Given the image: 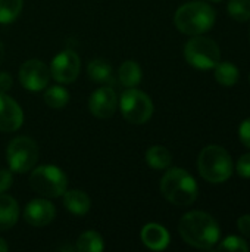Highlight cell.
<instances>
[{"label":"cell","mask_w":250,"mask_h":252,"mask_svg":"<svg viewBox=\"0 0 250 252\" xmlns=\"http://www.w3.org/2000/svg\"><path fill=\"white\" fill-rule=\"evenodd\" d=\"M178 232L186 244L199 250H211L218 244L221 236L217 220L205 211L184 214L180 220Z\"/></svg>","instance_id":"obj_1"},{"label":"cell","mask_w":250,"mask_h":252,"mask_svg":"<svg viewBox=\"0 0 250 252\" xmlns=\"http://www.w3.org/2000/svg\"><path fill=\"white\" fill-rule=\"evenodd\" d=\"M215 18L217 15L211 4L202 0H193L177 9L174 22L183 34L200 35L214 27Z\"/></svg>","instance_id":"obj_2"},{"label":"cell","mask_w":250,"mask_h":252,"mask_svg":"<svg viewBox=\"0 0 250 252\" xmlns=\"http://www.w3.org/2000/svg\"><path fill=\"white\" fill-rule=\"evenodd\" d=\"M161 192L172 205L183 208L197 199L199 188L190 173L183 168H171L161 180Z\"/></svg>","instance_id":"obj_3"},{"label":"cell","mask_w":250,"mask_h":252,"mask_svg":"<svg viewBox=\"0 0 250 252\" xmlns=\"http://www.w3.org/2000/svg\"><path fill=\"white\" fill-rule=\"evenodd\" d=\"M197 167L200 176L209 183H224L233 174V159L220 145H209L202 149Z\"/></svg>","instance_id":"obj_4"},{"label":"cell","mask_w":250,"mask_h":252,"mask_svg":"<svg viewBox=\"0 0 250 252\" xmlns=\"http://www.w3.org/2000/svg\"><path fill=\"white\" fill-rule=\"evenodd\" d=\"M29 185L43 198H59L68 189V179L56 165H40L32 168Z\"/></svg>","instance_id":"obj_5"},{"label":"cell","mask_w":250,"mask_h":252,"mask_svg":"<svg viewBox=\"0 0 250 252\" xmlns=\"http://www.w3.org/2000/svg\"><path fill=\"white\" fill-rule=\"evenodd\" d=\"M186 61L197 69H212L221 61L220 46L202 35H194L184 46Z\"/></svg>","instance_id":"obj_6"},{"label":"cell","mask_w":250,"mask_h":252,"mask_svg":"<svg viewBox=\"0 0 250 252\" xmlns=\"http://www.w3.org/2000/svg\"><path fill=\"white\" fill-rule=\"evenodd\" d=\"M7 162L13 173H28L38 161V146L31 137L19 136L10 140L7 146Z\"/></svg>","instance_id":"obj_7"},{"label":"cell","mask_w":250,"mask_h":252,"mask_svg":"<svg viewBox=\"0 0 250 252\" xmlns=\"http://www.w3.org/2000/svg\"><path fill=\"white\" fill-rule=\"evenodd\" d=\"M119 108L124 118L136 126L147 123L153 115V102L152 99L137 89H128L122 93L119 99Z\"/></svg>","instance_id":"obj_8"},{"label":"cell","mask_w":250,"mask_h":252,"mask_svg":"<svg viewBox=\"0 0 250 252\" xmlns=\"http://www.w3.org/2000/svg\"><path fill=\"white\" fill-rule=\"evenodd\" d=\"M81 71L80 56L74 50H63L57 53L50 65V75L62 84H69L77 80Z\"/></svg>","instance_id":"obj_9"},{"label":"cell","mask_w":250,"mask_h":252,"mask_svg":"<svg viewBox=\"0 0 250 252\" xmlns=\"http://www.w3.org/2000/svg\"><path fill=\"white\" fill-rule=\"evenodd\" d=\"M50 80L49 66L40 59H29L19 68V81L24 89L29 92L44 90Z\"/></svg>","instance_id":"obj_10"},{"label":"cell","mask_w":250,"mask_h":252,"mask_svg":"<svg viewBox=\"0 0 250 252\" xmlns=\"http://www.w3.org/2000/svg\"><path fill=\"white\" fill-rule=\"evenodd\" d=\"M118 108V94L111 86H103L94 90L88 100V109L96 118H109Z\"/></svg>","instance_id":"obj_11"},{"label":"cell","mask_w":250,"mask_h":252,"mask_svg":"<svg viewBox=\"0 0 250 252\" xmlns=\"http://www.w3.org/2000/svg\"><path fill=\"white\" fill-rule=\"evenodd\" d=\"M56 216L55 205L44 198L32 199L24 210V220L34 227H44L53 221Z\"/></svg>","instance_id":"obj_12"},{"label":"cell","mask_w":250,"mask_h":252,"mask_svg":"<svg viewBox=\"0 0 250 252\" xmlns=\"http://www.w3.org/2000/svg\"><path fill=\"white\" fill-rule=\"evenodd\" d=\"M24 114L16 100L0 92V131L12 133L21 128Z\"/></svg>","instance_id":"obj_13"},{"label":"cell","mask_w":250,"mask_h":252,"mask_svg":"<svg viewBox=\"0 0 250 252\" xmlns=\"http://www.w3.org/2000/svg\"><path fill=\"white\" fill-rule=\"evenodd\" d=\"M141 241L149 250L162 251L169 245V233L164 226L149 223L141 229Z\"/></svg>","instance_id":"obj_14"},{"label":"cell","mask_w":250,"mask_h":252,"mask_svg":"<svg viewBox=\"0 0 250 252\" xmlns=\"http://www.w3.org/2000/svg\"><path fill=\"white\" fill-rule=\"evenodd\" d=\"M19 217L18 202L4 193H0V232L10 230Z\"/></svg>","instance_id":"obj_15"},{"label":"cell","mask_w":250,"mask_h":252,"mask_svg":"<svg viewBox=\"0 0 250 252\" xmlns=\"http://www.w3.org/2000/svg\"><path fill=\"white\" fill-rule=\"evenodd\" d=\"M63 205L74 216H84L90 211L91 201L88 195L83 190L72 189L63 193Z\"/></svg>","instance_id":"obj_16"},{"label":"cell","mask_w":250,"mask_h":252,"mask_svg":"<svg viewBox=\"0 0 250 252\" xmlns=\"http://www.w3.org/2000/svg\"><path fill=\"white\" fill-rule=\"evenodd\" d=\"M87 74L96 83H103L108 86L113 83V71H112L111 63L106 59L97 58V59L90 61L87 66Z\"/></svg>","instance_id":"obj_17"},{"label":"cell","mask_w":250,"mask_h":252,"mask_svg":"<svg viewBox=\"0 0 250 252\" xmlns=\"http://www.w3.org/2000/svg\"><path fill=\"white\" fill-rule=\"evenodd\" d=\"M146 162L153 170H167L172 164V154L161 145H155L146 152Z\"/></svg>","instance_id":"obj_18"},{"label":"cell","mask_w":250,"mask_h":252,"mask_svg":"<svg viewBox=\"0 0 250 252\" xmlns=\"http://www.w3.org/2000/svg\"><path fill=\"white\" fill-rule=\"evenodd\" d=\"M118 75H119L121 84L128 87V89H131V87H136V86L140 84L143 72H141L140 65L136 61H125L119 66Z\"/></svg>","instance_id":"obj_19"},{"label":"cell","mask_w":250,"mask_h":252,"mask_svg":"<svg viewBox=\"0 0 250 252\" xmlns=\"http://www.w3.org/2000/svg\"><path fill=\"white\" fill-rule=\"evenodd\" d=\"M215 80L225 87H231L239 81V68L231 62L220 61L215 65Z\"/></svg>","instance_id":"obj_20"},{"label":"cell","mask_w":250,"mask_h":252,"mask_svg":"<svg viewBox=\"0 0 250 252\" xmlns=\"http://www.w3.org/2000/svg\"><path fill=\"white\" fill-rule=\"evenodd\" d=\"M44 103L52 109H60L69 102V92L62 86H52L44 90Z\"/></svg>","instance_id":"obj_21"},{"label":"cell","mask_w":250,"mask_h":252,"mask_svg":"<svg viewBox=\"0 0 250 252\" xmlns=\"http://www.w3.org/2000/svg\"><path fill=\"white\" fill-rule=\"evenodd\" d=\"M105 248L103 239L99 233L88 230L78 236L75 250L80 252H102Z\"/></svg>","instance_id":"obj_22"},{"label":"cell","mask_w":250,"mask_h":252,"mask_svg":"<svg viewBox=\"0 0 250 252\" xmlns=\"http://www.w3.org/2000/svg\"><path fill=\"white\" fill-rule=\"evenodd\" d=\"M24 0H0V24L13 22L22 12Z\"/></svg>","instance_id":"obj_23"},{"label":"cell","mask_w":250,"mask_h":252,"mask_svg":"<svg viewBox=\"0 0 250 252\" xmlns=\"http://www.w3.org/2000/svg\"><path fill=\"white\" fill-rule=\"evenodd\" d=\"M227 10L236 21L246 22L250 19V0H230Z\"/></svg>","instance_id":"obj_24"},{"label":"cell","mask_w":250,"mask_h":252,"mask_svg":"<svg viewBox=\"0 0 250 252\" xmlns=\"http://www.w3.org/2000/svg\"><path fill=\"white\" fill-rule=\"evenodd\" d=\"M220 251H236V252H248L250 250L249 245L246 244V241H243L239 236H228L225 238L220 245H218Z\"/></svg>","instance_id":"obj_25"},{"label":"cell","mask_w":250,"mask_h":252,"mask_svg":"<svg viewBox=\"0 0 250 252\" xmlns=\"http://www.w3.org/2000/svg\"><path fill=\"white\" fill-rule=\"evenodd\" d=\"M237 173L240 177L250 179V152L240 157V159L237 162Z\"/></svg>","instance_id":"obj_26"},{"label":"cell","mask_w":250,"mask_h":252,"mask_svg":"<svg viewBox=\"0 0 250 252\" xmlns=\"http://www.w3.org/2000/svg\"><path fill=\"white\" fill-rule=\"evenodd\" d=\"M13 183V176H12V170H0V193H4L6 190L10 189Z\"/></svg>","instance_id":"obj_27"},{"label":"cell","mask_w":250,"mask_h":252,"mask_svg":"<svg viewBox=\"0 0 250 252\" xmlns=\"http://www.w3.org/2000/svg\"><path fill=\"white\" fill-rule=\"evenodd\" d=\"M239 137H240V142L250 149V118L245 120L240 127H239Z\"/></svg>","instance_id":"obj_28"},{"label":"cell","mask_w":250,"mask_h":252,"mask_svg":"<svg viewBox=\"0 0 250 252\" xmlns=\"http://www.w3.org/2000/svg\"><path fill=\"white\" fill-rule=\"evenodd\" d=\"M237 227L240 230V233L243 236H246L248 239H250V214L242 216L237 221Z\"/></svg>","instance_id":"obj_29"},{"label":"cell","mask_w":250,"mask_h":252,"mask_svg":"<svg viewBox=\"0 0 250 252\" xmlns=\"http://www.w3.org/2000/svg\"><path fill=\"white\" fill-rule=\"evenodd\" d=\"M12 83H13V80H12L10 74L6 71H0V92L1 93L9 92L12 89Z\"/></svg>","instance_id":"obj_30"},{"label":"cell","mask_w":250,"mask_h":252,"mask_svg":"<svg viewBox=\"0 0 250 252\" xmlns=\"http://www.w3.org/2000/svg\"><path fill=\"white\" fill-rule=\"evenodd\" d=\"M7 250H9V247L6 244V241L3 238H0V252H6Z\"/></svg>","instance_id":"obj_31"},{"label":"cell","mask_w":250,"mask_h":252,"mask_svg":"<svg viewBox=\"0 0 250 252\" xmlns=\"http://www.w3.org/2000/svg\"><path fill=\"white\" fill-rule=\"evenodd\" d=\"M3 58H4V46H3V43L0 41V63L3 62Z\"/></svg>","instance_id":"obj_32"},{"label":"cell","mask_w":250,"mask_h":252,"mask_svg":"<svg viewBox=\"0 0 250 252\" xmlns=\"http://www.w3.org/2000/svg\"><path fill=\"white\" fill-rule=\"evenodd\" d=\"M59 250L60 251H74L75 248L72 245H65V247H59Z\"/></svg>","instance_id":"obj_33"},{"label":"cell","mask_w":250,"mask_h":252,"mask_svg":"<svg viewBox=\"0 0 250 252\" xmlns=\"http://www.w3.org/2000/svg\"><path fill=\"white\" fill-rule=\"evenodd\" d=\"M211 1H221V0H211Z\"/></svg>","instance_id":"obj_34"},{"label":"cell","mask_w":250,"mask_h":252,"mask_svg":"<svg viewBox=\"0 0 250 252\" xmlns=\"http://www.w3.org/2000/svg\"><path fill=\"white\" fill-rule=\"evenodd\" d=\"M249 81H250V74H249Z\"/></svg>","instance_id":"obj_35"}]
</instances>
